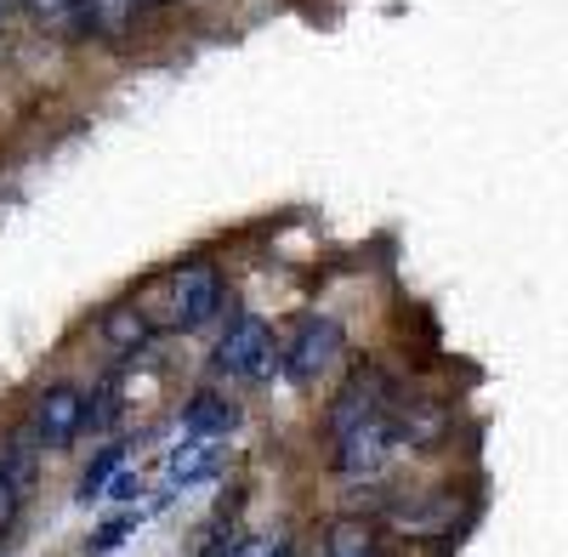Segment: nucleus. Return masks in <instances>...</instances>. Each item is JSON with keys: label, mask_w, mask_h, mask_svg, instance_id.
Segmentation results:
<instances>
[{"label": "nucleus", "mask_w": 568, "mask_h": 557, "mask_svg": "<svg viewBox=\"0 0 568 557\" xmlns=\"http://www.w3.org/2000/svg\"><path fill=\"white\" fill-rule=\"evenodd\" d=\"M109 495H114V500H136V495H142V478H136V473H114Z\"/></svg>", "instance_id": "19"}, {"label": "nucleus", "mask_w": 568, "mask_h": 557, "mask_svg": "<svg viewBox=\"0 0 568 557\" xmlns=\"http://www.w3.org/2000/svg\"><path fill=\"white\" fill-rule=\"evenodd\" d=\"M240 427V404L222 393H194L182 404V438H227Z\"/></svg>", "instance_id": "9"}, {"label": "nucleus", "mask_w": 568, "mask_h": 557, "mask_svg": "<svg viewBox=\"0 0 568 557\" xmlns=\"http://www.w3.org/2000/svg\"><path fill=\"white\" fill-rule=\"evenodd\" d=\"M85 12H91V34H109V40L131 34L136 18H142L136 0H85Z\"/></svg>", "instance_id": "14"}, {"label": "nucleus", "mask_w": 568, "mask_h": 557, "mask_svg": "<svg viewBox=\"0 0 568 557\" xmlns=\"http://www.w3.org/2000/svg\"><path fill=\"white\" fill-rule=\"evenodd\" d=\"M267 557H296V546H291V540H273V546H267Z\"/></svg>", "instance_id": "20"}, {"label": "nucleus", "mask_w": 568, "mask_h": 557, "mask_svg": "<svg viewBox=\"0 0 568 557\" xmlns=\"http://www.w3.org/2000/svg\"><path fill=\"white\" fill-rule=\"evenodd\" d=\"M0 29H7V7H0Z\"/></svg>", "instance_id": "22"}, {"label": "nucleus", "mask_w": 568, "mask_h": 557, "mask_svg": "<svg viewBox=\"0 0 568 557\" xmlns=\"http://www.w3.org/2000/svg\"><path fill=\"white\" fill-rule=\"evenodd\" d=\"M449 518H455V495H415V500H398V506H393V524H398L404 535H415V540L444 535Z\"/></svg>", "instance_id": "10"}, {"label": "nucleus", "mask_w": 568, "mask_h": 557, "mask_svg": "<svg viewBox=\"0 0 568 557\" xmlns=\"http://www.w3.org/2000/svg\"><path fill=\"white\" fill-rule=\"evenodd\" d=\"M85 415H91L85 393L69 387V382H58V387H45V393L34 398V409H29V433H34L40 449H69V444L85 433Z\"/></svg>", "instance_id": "4"}, {"label": "nucleus", "mask_w": 568, "mask_h": 557, "mask_svg": "<svg viewBox=\"0 0 568 557\" xmlns=\"http://www.w3.org/2000/svg\"><path fill=\"white\" fill-rule=\"evenodd\" d=\"M23 12L40 34H58V40H80L91 34V12L85 0H23Z\"/></svg>", "instance_id": "11"}, {"label": "nucleus", "mask_w": 568, "mask_h": 557, "mask_svg": "<svg viewBox=\"0 0 568 557\" xmlns=\"http://www.w3.org/2000/svg\"><path fill=\"white\" fill-rule=\"evenodd\" d=\"M393 449H398L393 422H387V415H375L369 427H358L353 438L336 444V473H342V478H375V473L393 460Z\"/></svg>", "instance_id": "7"}, {"label": "nucleus", "mask_w": 568, "mask_h": 557, "mask_svg": "<svg viewBox=\"0 0 568 557\" xmlns=\"http://www.w3.org/2000/svg\"><path fill=\"white\" fill-rule=\"evenodd\" d=\"M222 438H187V444H176L171 455H165V478H171V489H194V484H205V478H216L222 473Z\"/></svg>", "instance_id": "8"}, {"label": "nucleus", "mask_w": 568, "mask_h": 557, "mask_svg": "<svg viewBox=\"0 0 568 557\" xmlns=\"http://www.w3.org/2000/svg\"><path fill=\"white\" fill-rule=\"evenodd\" d=\"M369 557H387V551H369Z\"/></svg>", "instance_id": "23"}, {"label": "nucleus", "mask_w": 568, "mask_h": 557, "mask_svg": "<svg viewBox=\"0 0 568 557\" xmlns=\"http://www.w3.org/2000/svg\"><path fill=\"white\" fill-rule=\"evenodd\" d=\"M387 404H393V387H387L382 369H358V376H353L336 398H329V415H324L329 444H342V438H353L358 427H369L375 415H387Z\"/></svg>", "instance_id": "3"}, {"label": "nucleus", "mask_w": 568, "mask_h": 557, "mask_svg": "<svg viewBox=\"0 0 568 557\" xmlns=\"http://www.w3.org/2000/svg\"><path fill=\"white\" fill-rule=\"evenodd\" d=\"M222 313V278L211 262H194L171 278V324L176 331H205V324Z\"/></svg>", "instance_id": "5"}, {"label": "nucleus", "mask_w": 568, "mask_h": 557, "mask_svg": "<svg viewBox=\"0 0 568 557\" xmlns=\"http://www.w3.org/2000/svg\"><path fill=\"white\" fill-rule=\"evenodd\" d=\"M211 369H216V376H227V382H267L273 369H284V353L273 347V331H267L262 318L240 313V318L227 324V336L216 342Z\"/></svg>", "instance_id": "1"}, {"label": "nucleus", "mask_w": 568, "mask_h": 557, "mask_svg": "<svg viewBox=\"0 0 568 557\" xmlns=\"http://www.w3.org/2000/svg\"><path fill=\"white\" fill-rule=\"evenodd\" d=\"M114 473H120V444H109L91 467L80 473V500H91V495H109V484H114Z\"/></svg>", "instance_id": "15"}, {"label": "nucleus", "mask_w": 568, "mask_h": 557, "mask_svg": "<svg viewBox=\"0 0 568 557\" xmlns=\"http://www.w3.org/2000/svg\"><path fill=\"white\" fill-rule=\"evenodd\" d=\"M34 449H40V444H29V438H12L7 449H0V460H7V473H12L23 489H34Z\"/></svg>", "instance_id": "18"}, {"label": "nucleus", "mask_w": 568, "mask_h": 557, "mask_svg": "<svg viewBox=\"0 0 568 557\" xmlns=\"http://www.w3.org/2000/svg\"><path fill=\"white\" fill-rule=\"evenodd\" d=\"M284 353V376H291V387H318V376L329 364H336V353H342V324L336 318H302L296 324V336L278 347Z\"/></svg>", "instance_id": "2"}, {"label": "nucleus", "mask_w": 568, "mask_h": 557, "mask_svg": "<svg viewBox=\"0 0 568 557\" xmlns=\"http://www.w3.org/2000/svg\"><path fill=\"white\" fill-rule=\"evenodd\" d=\"M136 7H142V12H154V7H165V0H136Z\"/></svg>", "instance_id": "21"}, {"label": "nucleus", "mask_w": 568, "mask_h": 557, "mask_svg": "<svg viewBox=\"0 0 568 557\" xmlns=\"http://www.w3.org/2000/svg\"><path fill=\"white\" fill-rule=\"evenodd\" d=\"M131 529H136V513H125V518H109L98 535L85 540V557H109L114 546H125V535H131Z\"/></svg>", "instance_id": "17"}, {"label": "nucleus", "mask_w": 568, "mask_h": 557, "mask_svg": "<svg viewBox=\"0 0 568 557\" xmlns=\"http://www.w3.org/2000/svg\"><path fill=\"white\" fill-rule=\"evenodd\" d=\"M387 422H393V438L409 449H444L449 438V409L426 393H393Z\"/></svg>", "instance_id": "6"}, {"label": "nucleus", "mask_w": 568, "mask_h": 557, "mask_svg": "<svg viewBox=\"0 0 568 557\" xmlns=\"http://www.w3.org/2000/svg\"><path fill=\"white\" fill-rule=\"evenodd\" d=\"M369 551H382L369 518H336L324 529V557H369Z\"/></svg>", "instance_id": "13"}, {"label": "nucleus", "mask_w": 568, "mask_h": 557, "mask_svg": "<svg viewBox=\"0 0 568 557\" xmlns=\"http://www.w3.org/2000/svg\"><path fill=\"white\" fill-rule=\"evenodd\" d=\"M98 331H103V342H109L114 353H125V358H136L142 347H149V318H142V307H125V302L103 313Z\"/></svg>", "instance_id": "12"}, {"label": "nucleus", "mask_w": 568, "mask_h": 557, "mask_svg": "<svg viewBox=\"0 0 568 557\" xmlns=\"http://www.w3.org/2000/svg\"><path fill=\"white\" fill-rule=\"evenodd\" d=\"M23 500H29V489L7 473V460H0V535H12V524H18V513H23Z\"/></svg>", "instance_id": "16"}]
</instances>
